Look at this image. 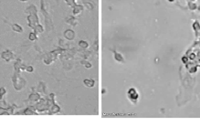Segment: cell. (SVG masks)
<instances>
[{"label": "cell", "mask_w": 200, "mask_h": 127, "mask_svg": "<svg viewBox=\"0 0 200 127\" xmlns=\"http://www.w3.org/2000/svg\"><path fill=\"white\" fill-rule=\"evenodd\" d=\"M5 113H8L6 110V109H3V108H0V114H5Z\"/></svg>", "instance_id": "277c9868"}, {"label": "cell", "mask_w": 200, "mask_h": 127, "mask_svg": "<svg viewBox=\"0 0 200 127\" xmlns=\"http://www.w3.org/2000/svg\"><path fill=\"white\" fill-rule=\"evenodd\" d=\"M10 25H11L12 29H13L14 31L18 32V33H21V32L23 31V29H22L19 25H17V24H10Z\"/></svg>", "instance_id": "7a4b0ae2"}, {"label": "cell", "mask_w": 200, "mask_h": 127, "mask_svg": "<svg viewBox=\"0 0 200 127\" xmlns=\"http://www.w3.org/2000/svg\"><path fill=\"white\" fill-rule=\"evenodd\" d=\"M0 57H1L3 59H5L6 61H10L14 59V54L10 50H6V51H3L1 54H0Z\"/></svg>", "instance_id": "6da1fadb"}, {"label": "cell", "mask_w": 200, "mask_h": 127, "mask_svg": "<svg viewBox=\"0 0 200 127\" xmlns=\"http://www.w3.org/2000/svg\"><path fill=\"white\" fill-rule=\"evenodd\" d=\"M6 93V89L4 88V87H2V88H0V100H2L4 95Z\"/></svg>", "instance_id": "3957f363"}, {"label": "cell", "mask_w": 200, "mask_h": 127, "mask_svg": "<svg viewBox=\"0 0 200 127\" xmlns=\"http://www.w3.org/2000/svg\"><path fill=\"white\" fill-rule=\"evenodd\" d=\"M20 1H24L25 2V1H27V0H20Z\"/></svg>", "instance_id": "5b68a950"}]
</instances>
